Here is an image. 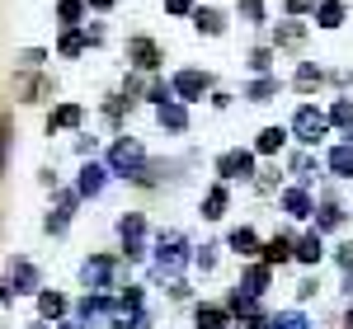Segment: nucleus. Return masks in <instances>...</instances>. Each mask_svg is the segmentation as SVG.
<instances>
[{
  "instance_id": "6",
  "label": "nucleus",
  "mask_w": 353,
  "mask_h": 329,
  "mask_svg": "<svg viewBox=\"0 0 353 329\" xmlns=\"http://www.w3.org/2000/svg\"><path fill=\"white\" fill-rule=\"evenodd\" d=\"M217 174L231 184V179H254V151H226L217 156Z\"/></svg>"
},
{
  "instance_id": "7",
  "label": "nucleus",
  "mask_w": 353,
  "mask_h": 329,
  "mask_svg": "<svg viewBox=\"0 0 353 329\" xmlns=\"http://www.w3.org/2000/svg\"><path fill=\"white\" fill-rule=\"evenodd\" d=\"M113 310H118V301H113L109 292H90V297H85V301L76 306V315H81V329L90 325V320H94V325H104Z\"/></svg>"
},
{
  "instance_id": "50",
  "label": "nucleus",
  "mask_w": 353,
  "mask_h": 329,
  "mask_svg": "<svg viewBox=\"0 0 353 329\" xmlns=\"http://www.w3.org/2000/svg\"><path fill=\"white\" fill-rule=\"evenodd\" d=\"M344 329H353V306H349V315H344Z\"/></svg>"
},
{
  "instance_id": "19",
  "label": "nucleus",
  "mask_w": 353,
  "mask_h": 329,
  "mask_svg": "<svg viewBox=\"0 0 353 329\" xmlns=\"http://www.w3.org/2000/svg\"><path fill=\"white\" fill-rule=\"evenodd\" d=\"M344 226V207L334 202V198H325L321 207H316V231H339Z\"/></svg>"
},
{
  "instance_id": "18",
  "label": "nucleus",
  "mask_w": 353,
  "mask_h": 329,
  "mask_svg": "<svg viewBox=\"0 0 353 329\" xmlns=\"http://www.w3.org/2000/svg\"><path fill=\"white\" fill-rule=\"evenodd\" d=\"M330 174H339V179H353V141H344V146H334L325 156Z\"/></svg>"
},
{
  "instance_id": "5",
  "label": "nucleus",
  "mask_w": 353,
  "mask_h": 329,
  "mask_svg": "<svg viewBox=\"0 0 353 329\" xmlns=\"http://www.w3.org/2000/svg\"><path fill=\"white\" fill-rule=\"evenodd\" d=\"M118 240H123V254L128 259H141L146 254V217L141 212H128L118 221Z\"/></svg>"
},
{
  "instance_id": "40",
  "label": "nucleus",
  "mask_w": 353,
  "mask_h": 329,
  "mask_svg": "<svg viewBox=\"0 0 353 329\" xmlns=\"http://www.w3.org/2000/svg\"><path fill=\"white\" fill-rule=\"evenodd\" d=\"M141 301H146V297H141V287H128V292L118 297V306H123V310H141Z\"/></svg>"
},
{
  "instance_id": "42",
  "label": "nucleus",
  "mask_w": 353,
  "mask_h": 329,
  "mask_svg": "<svg viewBox=\"0 0 353 329\" xmlns=\"http://www.w3.org/2000/svg\"><path fill=\"white\" fill-rule=\"evenodd\" d=\"M113 329H151V320H146V310H132V320H118Z\"/></svg>"
},
{
  "instance_id": "9",
  "label": "nucleus",
  "mask_w": 353,
  "mask_h": 329,
  "mask_svg": "<svg viewBox=\"0 0 353 329\" xmlns=\"http://www.w3.org/2000/svg\"><path fill=\"white\" fill-rule=\"evenodd\" d=\"M128 61H132L137 71H156L165 56H161V47H156L151 38H128Z\"/></svg>"
},
{
  "instance_id": "13",
  "label": "nucleus",
  "mask_w": 353,
  "mask_h": 329,
  "mask_svg": "<svg viewBox=\"0 0 353 329\" xmlns=\"http://www.w3.org/2000/svg\"><path fill=\"white\" fill-rule=\"evenodd\" d=\"M283 212H288V217H316V198H311V193L306 189H288L283 193Z\"/></svg>"
},
{
  "instance_id": "12",
  "label": "nucleus",
  "mask_w": 353,
  "mask_h": 329,
  "mask_svg": "<svg viewBox=\"0 0 353 329\" xmlns=\"http://www.w3.org/2000/svg\"><path fill=\"white\" fill-rule=\"evenodd\" d=\"M104 174H109L104 164L85 160V169H81V184H76V193H81V198H99V193H104V184H109Z\"/></svg>"
},
{
  "instance_id": "3",
  "label": "nucleus",
  "mask_w": 353,
  "mask_h": 329,
  "mask_svg": "<svg viewBox=\"0 0 353 329\" xmlns=\"http://www.w3.org/2000/svg\"><path fill=\"white\" fill-rule=\"evenodd\" d=\"M184 264H189V240H184L179 231H165L161 240H156V268L174 277Z\"/></svg>"
},
{
  "instance_id": "21",
  "label": "nucleus",
  "mask_w": 353,
  "mask_h": 329,
  "mask_svg": "<svg viewBox=\"0 0 353 329\" xmlns=\"http://www.w3.org/2000/svg\"><path fill=\"white\" fill-rule=\"evenodd\" d=\"M278 89H283V81H278V76H259V81L245 89V99H250V104H269Z\"/></svg>"
},
{
  "instance_id": "8",
  "label": "nucleus",
  "mask_w": 353,
  "mask_h": 329,
  "mask_svg": "<svg viewBox=\"0 0 353 329\" xmlns=\"http://www.w3.org/2000/svg\"><path fill=\"white\" fill-rule=\"evenodd\" d=\"M212 85V76L208 71H179L174 81H170V89H174V99H184V104H193V99H203V89Z\"/></svg>"
},
{
  "instance_id": "2",
  "label": "nucleus",
  "mask_w": 353,
  "mask_h": 329,
  "mask_svg": "<svg viewBox=\"0 0 353 329\" xmlns=\"http://www.w3.org/2000/svg\"><path fill=\"white\" fill-rule=\"evenodd\" d=\"M81 282L90 287V292L118 287V259H113V254H90V259L81 264Z\"/></svg>"
},
{
  "instance_id": "51",
  "label": "nucleus",
  "mask_w": 353,
  "mask_h": 329,
  "mask_svg": "<svg viewBox=\"0 0 353 329\" xmlns=\"http://www.w3.org/2000/svg\"><path fill=\"white\" fill-rule=\"evenodd\" d=\"M28 329H43V320H38V325H28Z\"/></svg>"
},
{
  "instance_id": "17",
  "label": "nucleus",
  "mask_w": 353,
  "mask_h": 329,
  "mask_svg": "<svg viewBox=\"0 0 353 329\" xmlns=\"http://www.w3.org/2000/svg\"><path fill=\"white\" fill-rule=\"evenodd\" d=\"M193 325L198 329H226L231 325V306H198L193 310Z\"/></svg>"
},
{
  "instance_id": "1",
  "label": "nucleus",
  "mask_w": 353,
  "mask_h": 329,
  "mask_svg": "<svg viewBox=\"0 0 353 329\" xmlns=\"http://www.w3.org/2000/svg\"><path fill=\"white\" fill-rule=\"evenodd\" d=\"M109 169L118 174V179H137L141 169H146V146L137 137H118L109 151Z\"/></svg>"
},
{
  "instance_id": "52",
  "label": "nucleus",
  "mask_w": 353,
  "mask_h": 329,
  "mask_svg": "<svg viewBox=\"0 0 353 329\" xmlns=\"http://www.w3.org/2000/svg\"><path fill=\"white\" fill-rule=\"evenodd\" d=\"M61 329H81V325H61Z\"/></svg>"
},
{
  "instance_id": "47",
  "label": "nucleus",
  "mask_w": 353,
  "mask_h": 329,
  "mask_svg": "<svg viewBox=\"0 0 353 329\" xmlns=\"http://www.w3.org/2000/svg\"><path fill=\"white\" fill-rule=\"evenodd\" d=\"M306 10H316V0H288V14H306Z\"/></svg>"
},
{
  "instance_id": "10",
  "label": "nucleus",
  "mask_w": 353,
  "mask_h": 329,
  "mask_svg": "<svg viewBox=\"0 0 353 329\" xmlns=\"http://www.w3.org/2000/svg\"><path fill=\"white\" fill-rule=\"evenodd\" d=\"M5 277H10L14 297H24V292H38V268H33L28 259H10V268H5Z\"/></svg>"
},
{
  "instance_id": "11",
  "label": "nucleus",
  "mask_w": 353,
  "mask_h": 329,
  "mask_svg": "<svg viewBox=\"0 0 353 329\" xmlns=\"http://www.w3.org/2000/svg\"><path fill=\"white\" fill-rule=\"evenodd\" d=\"M76 198H81V193H61V198H57V212H48V221H43V226H48V235H66L71 212H76Z\"/></svg>"
},
{
  "instance_id": "32",
  "label": "nucleus",
  "mask_w": 353,
  "mask_h": 329,
  "mask_svg": "<svg viewBox=\"0 0 353 329\" xmlns=\"http://www.w3.org/2000/svg\"><path fill=\"white\" fill-rule=\"evenodd\" d=\"M288 259H292V240H288V235H273L269 245H264V264H288Z\"/></svg>"
},
{
  "instance_id": "24",
  "label": "nucleus",
  "mask_w": 353,
  "mask_h": 329,
  "mask_svg": "<svg viewBox=\"0 0 353 329\" xmlns=\"http://www.w3.org/2000/svg\"><path fill=\"white\" fill-rule=\"evenodd\" d=\"M14 94H19L24 104H38V99L48 94V81H43V76H19V81H14Z\"/></svg>"
},
{
  "instance_id": "31",
  "label": "nucleus",
  "mask_w": 353,
  "mask_h": 329,
  "mask_svg": "<svg viewBox=\"0 0 353 329\" xmlns=\"http://www.w3.org/2000/svg\"><path fill=\"white\" fill-rule=\"evenodd\" d=\"M259 329H316L301 310H283V315H273V320H264Z\"/></svg>"
},
{
  "instance_id": "46",
  "label": "nucleus",
  "mask_w": 353,
  "mask_h": 329,
  "mask_svg": "<svg viewBox=\"0 0 353 329\" xmlns=\"http://www.w3.org/2000/svg\"><path fill=\"white\" fill-rule=\"evenodd\" d=\"M170 14H193V0H165Z\"/></svg>"
},
{
  "instance_id": "26",
  "label": "nucleus",
  "mask_w": 353,
  "mask_h": 329,
  "mask_svg": "<svg viewBox=\"0 0 353 329\" xmlns=\"http://www.w3.org/2000/svg\"><path fill=\"white\" fill-rule=\"evenodd\" d=\"M85 43H90V28L81 33V24H76V28H66V33H61L57 52H61V56H81V52H85Z\"/></svg>"
},
{
  "instance_id": "45",
  "label": "nucleus",
  "mask_w": 353,
  "mask_h": 329,
  "mask_svg": "<svg viewBox=\"0 0 353 329\" xmlns=\"http://www.w3.org/2000/svg\"><path fill=\"white\" fill-rule=\"evenodd\" d=\"M316 292H321V282H316V277H306V282H301V287H297V297H301V301H311Z\"/></svg>"
},
{
  "instance_id": "22",
  "label": "nucleus",
  "mask_w": 353,
  "mask_h": 329,
  "mask_svg": "<svg viewBox=\"0 0 353 329\" xmlns=\"http://www.w3.org/2000/svg\"><path fill=\"white\" fill-rule=\"evenodd\" d=\"M81 104H61V109H52V118H48V132H61V127H81Z\"/></svg>"
},
{
  "instance_id": "23",
  "label": "nucleus",
  "mask_w": 353,
  "mask_h": 329,
  "mask_svg": "<svg viewBox=\"0 0 353 329\" xmlns=\"http://www.w3.org/2000/svg\"><path fill=\"white\" fill-rule=\"evenodd\" d=\"M283 146H288V127H264L259 141H254V151H259V156H278Z\"/></svg>"
},
{
  "instance_id": "44",
  "label": "nucleus",
  "mask_w": 353,
  "mask_h": 329,
  "mask_svg": "<svg viewBox=\"0 0 353 329\" xmlns=\"http://www.w3.org/2000/svg\"><path fill=\"white\" fill-rule=\"evenodd\" d=\"M334 259H339V268H344V273H353V240H349V245H339Z\"/></svg>"
},
{
  "instance_id": "20",
  "label": "nucleus",
  "mask_w": 353,
  "mask_h": 329,
  "mask_svg": "<svg viewBox=\"0 0 353 329\" xmlns=\"http://www.w3.org/2000/svg\"><path fill=\"white\" fill-rule=\"evenodd\" d=\"M241 292H250V297H264V292H269V264H254V268H245Z\"/></svg>"
},
{
  "instance_id": "29",
  "label": "nucleus",
  "mask_w": 353,
  "mask_h": 329,
  "mask_svg": "<svg viewBox=\"0 0 353 329\" xmlns=\"http://www.w3.org/2000/svg\"><path fill=\"white\" fill-rule=\"evenodd\" d=\"M226 245L236 249V254H245V259H250V254H254V249H259V235H254V231H250V226H236V231H231V235H226Z\"/></svg>"
},
{
  "instance_id": "27",
  "label": "nucleus",
  "mask_w": 353,
  "mask_h": 329,
  "mask_svg": "<svg viewBox=\"0 0 353 329\" xmlns=\"http://www.w3.org/2000/svg\"><path fill=\"white\" fill-rule=\"evenodd\" d=\"M344 14H349V10H344L339 0H321V5H316V24H321V28H339V24H344Z\"/></svg>"
},
{
  "instance_id": "39",
  "label": "nucleus",
  "mask_w": 353,
  "mask_h": 329,
  "mask_svg": "<svg viewBox=\"0 0 353 329\" xmlns=\"http://www.w3.org/2000/svg\"><path fill=\"white\" fill-rule=\"evenodd\" d=\"M43 47H28V52H19V66H24V71H38V66H43Z\"/></svg>"
},
{
  "instance_id": "48",
  "label": "nucleus",
  "mask_w": 353,
  "mask_h": 329,
  "mask_svg": "<svg viewBox=\"0 0 353 329\" xmlns=\"http://www.w3.org/2000/svg\"><path fill=\"white\" fill-rule=\"evenodd\" d=\"M0 301H5V306L14 301V287H10V277H0Z\"/></svg>"
},
{
  "instance_id": "30",
  "label": "nucleus",
  "mask_w": 353,
  "mask_h": 329,
  "mask_svg": "<svg viewBox=\"0 0 353 329\" xmlns=\"http://www.w3.org/2000/svg\"><path fill=\"white\" fill-rule=\"evenodd\" d=\"M85 10H90V0H57V19L66 28H76L85 19Z\"/></svg>"
},
{
  "instance_id": "37",
  "label": "nucleus",
  "mask_w": 353,
  "mask_h": 329,
  "mask_svg": "<svg viewBox=\"0 0 353 329\" xmlns=\"http://www.w3.org/2000/svg\"><path fill=\"white\" fill-rule=\"evenodd\" d=\"M269 66H273V47H254V52H250V71H259V76H264Z\"/></svg>"
},
{
  "instance_id": "15",
  "label": "nucleus",
  "mask_w": 353,
  "mask_h": 329,
  "mask_svg": "<svg viewBox=\"0 0 353 329\" xmlns=\"http://www.w3.org/2000/svg\"><path fill=\"white\" fill-rule=\"evenodd\" d=\"M193 28H198V33H208V38H221V33H226V14L212 10V5H208V10L198 5V10H193Z\"/></svg>"
},
{
  "instance_id": "34",
  "label": "nucleus",
  "mask_w": 353,
  "mask_h": 329,
  "mask_svg": "<svg viewBox=\"0 0 353 329\" xmlns=\"http://www.w3.org/2000/svg\"><path fill=\"white\" fill-rule=\"evenodd\" d=\"M330 123H334L344 137H353V99H334V109H330Z\"/></svg>"
},
{
  "instance_id": "33",
  "label": "nucleus",
  "mask_w": 353,
  "mask_h": 329,
  "mask_svg": "<svg viewBox=\"0 0 353 329\" xmlns=\"http://www.w3.org/2000/svg\"><path fill=\"white\" fill-rule=\"evenodd\" d=\"M38 315H43V320L66 315V297H61V292H38Z\"/></svg>"
},
{
  "instance_id": "36",
  "label": "nucleus",
  "mask_w": 353,
  "mask_h": 329,
  "mask_svg": "<svg viewBox=\"0 0 353 329\" xmlns=\"http://www.w3.org/2000/svg\"><path fill=\"white\" fill-rule=\"evenodd\" d=\"M321 81H325L321 66H311V61H301V66H297V89H316Z\"/></svg>"
},
{
  "instance_id": "41",
  "label": "nucleus",
  "mask_w": 353,
  "mask_h": 329,
  "mask_svg": "<svg viewBox=\"0 0 353 329\" xmlns=\"http://www.w3.org/2000/svg\"><path fill=\"white\" fill-rule=\"evenodd\" d=\"M193 264H198V268L208 273V268L217 264V245H203V249H198V254H193Z\"/></svg>"
},
{
  "instance_id": "49",
  "label": "nucleus",
  "mask_w": 353,
  "mask_h": 329,
  "mask_svg": "<svg viewBox=\"0 0 353 329\" xmlns=\"http://www.w3.org/2000/svg\"><path fill=\"white\" fill-rule=\"evenodd\" d=\"M90 10H113V0H90Z\"/></svg>"
},
{
  "instance_id": "43",
  "label": "nucleus",
  "mask_w": 353,
  "mask_h": 329,
  "mask_svg": "<svg viewBox=\"0 0 353 329\" xmlns=\"http://www.w3.org/2000/svg\"><path fill=\"white\" fill-rule=\"evenodd\" d=\"M311 169H316L311 156H297V160H292V174H301V179H311Z\"/></svg>"
},
{
  "instance_id": "25",
  "label": "nucleus",
  "mask_w": 353,
  "mask_h": 329,
  "mask_svg": "<svg viewBox=\"0 0 353 329\" xmlns=\"http://www.w3.org/2000/svg\"><path fill=\"white\" fill-rule=\"evenodd\" d=\"M226 202H231V193H226V184H217V189L203 198V217H208V221H221V217H226Z\"/></svg>"
},
{
  "instance_id": "16",
  "label": "nucleus",
  "mask_w": 353,
  "mask_h": 329,
  "mask_svg": "<svg viewBox=\"0 0 353 329\" xmlns=\"http://www.w3.org/2000/svg\"><path fill=\"white\" fill-rule=\"evenodd\" d=\"M292 259H301V264H321V259H325V240H321V231L301 235L297 245H292Z\"/></svg>"
},
{
  "instance_id": "4",
  "label": "nucleus",
  "mask_w": 353,
  "mask_h": 329,
  "mask_svg": "<svg viewBox=\"0 0 353 329\" xmlns=\"http://www.w3.org/2000/svg\"><path fill=\"white\" fill-rule=\"evenodd\" d=\"M325 132H330V113H321L316 104H301L297 118H292V137H297L301 146H316Z\"/></svg>"
},
{
  "instance_id": "14",
  "label": "nucleus",
  "mask_w": 353,
  "mask_h": 329,
  "mask_svg": "<svg viewBox=\"0 0 353 329\" xmlns=\"http://www.w3.org/2000/svg\"><path fill=\"white\" fill-rule=\"evenodd\" d=\"M156 118H161V127H170V132H189V109H184V99L161 104V109H156Z\"/></svg>"
},
{
  "instance_id": "38",
  "label": "nucleus",
  "mask_w": 353,
  "mask_h": 329,
  "mask_svg": "<svg viewBox=\"0 0 353 329\" xmlns=\"http://www.w3.org/2000/svg\"><path fill=\"white\" fill-rule=\"evenodd\" d=\"M241 14L250 24H264V0H241Z\"/></svg>"
},
{
  "instance_id": "35",
  "label": "nucleus",
  "mask_w": 353,
  "mask_h": 329,
  "mask_svg": "<svg viewBox=\"0 0 353 329\" xmlns=\"http://www.w3.org/2000/svg\"><path fill=\"white\" fill-rule=\"evenodd\" d=\"M10 141H14V118L0 113V174H5V160H10Z\"/></svg>"
},
{
  "instance_id": "28",
  "label": "nucleus",
  "mask_w": 353,
  "mask_h": 329,
  "mask_svg": "<svg viewBox=\"0 0 353 329\" xmlns=\"http://www.w3.org/2000/svg\"><path fill=\"white\" fill-rule=\"evenodd\" d=\"M301 43H306V28H301V24H292V19L273 28V47H301Z\"/></svg>"
}]
</instances>
